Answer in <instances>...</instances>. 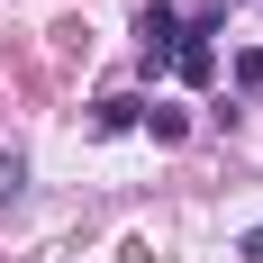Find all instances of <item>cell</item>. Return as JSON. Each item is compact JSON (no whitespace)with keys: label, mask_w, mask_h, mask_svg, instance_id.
Listing matches in <instances>:
<instances>
[{"label":"cell","mask_w":263,"mask_h":263,"mask_svg":"<svg viewBox=\"0 0 263 263\" xmlns=\"http://www.w3.org/2000/svg\"><path fill=\"white\" fill-rule=\"evenodd\" d=\"M173 73H182V82H209V73H218V46H209V27H182V46H173Z\"/></svg>","instance_id":"6da1fadb"},{"label":"cell","mask_w":263,"mask_h":263,"mask_svg":"<svg viewBox=\"0 0 263 263\" xmlns=\"http://www.w3.org/2000/svg\"><path fill=\"white\" fill-rule=\"evenodd\" d=\"M173 46H182V18H173V9H145V64H173Z\"/></svg>","instance_id":"7a4b0ae2"},{"label":"cell","mask_w":263,"mask_h":263,"mask_svg":"<svg viewBox=\"0 0 263 263\" xmlns=\"http://www.w3.org/2000/svg\"><path fill=\"white\" fill-rule=\"evenodd\" d=\"M136 118H145V100H136V91H109V100H100V118H91V127H100V136H127Z\"/></svg>","instance_id":"3957f363"},{"label":"cell","mask_w":263,"mask_h":263,"mask_svg":"<svg viewBox=\"0 0 263 263\" xmlns=\"http://www.w3.org/2000/svg\"><path fill=\"white\" fill-rule=\"evenodd\" d=\"M136 127H155V145H173V136L191 127V118H182V109H163V100H155V109H145V118H136Z\"/></svg>","instance_id":"277c9868"},{"label":"cell","mask_w":263,"mask_h":263,"mask_svg":"<svg viewBox=\"0 0 263 263\" xmlns=\"http://www.w3.org/2000/svg\"><path fill=\"white\" fill-rule=\"evenodd\" d=\"M18 191H27V163H18V155H0V209H9Z\"/></svg>","instance_id":"5b68a950"},{"label":"cell","mask_w":263,"mask_h":263,"mask_svg":"<svg viewBox=\"0 0 263 263\" xmlns=\"http://www.w3.org/2000/svg\"><path fill=\"white\" fill-rule=\"evenodd\" d=\"M236 91H263V46H245V54H236Z\"/></svg>","instance_id":"8992f818"},{"label":"cell","mask_w":263,"mask_h":263,"mask_svg":"<svg viewBox=\"0 0 263 263\" xmlns=\"http://www.w3.org/2000/svg\"><path fill=\"white\" fill-rule=\"evenodd\" d=\"M236 254H245V263H263V227H245V236H236Z\"/></svg>","instance_id":"52a82bcc"}]
</instances>
